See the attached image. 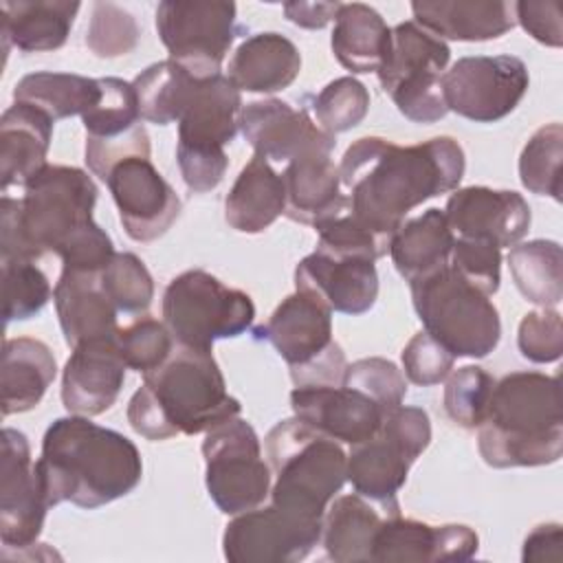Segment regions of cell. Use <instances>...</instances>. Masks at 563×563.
I'll list each match as a JSON object with an SVG mask.
<instances>
[{"mask_svg":"<svg viewBox=\"0 0 563 563\" xmlns=\"http://www.w3.org/2000/svg\"><path fill=\"white\" fill-rule=\"evenodd\" d=\"M95 180L79 167L46 165L26 185L22 198L2 194V262L37 260L53 251L62 268L101 273L114 255L110 235L92 220Z\"/></svg>","mask_w":563,"mask_h":563,"instance_id":"obj_1","label":"cell"},{"mask_svg":"<svg viewBox=\"0 0 563 563\" xmlns=\"http://www.w3.org/2000/svg\"><path fill=\"white\" fill-rule=\"evenodd\" d=\"M464 167V150L451 136L416 145L363 136L345 150L339 176L350 213L378 238L391 240L411 209L457 189Z\"/></svg>","mask_w":563,"mask_h":563,"instance_id":"obj_2","label":"cell"},{"mask_svg":"<svg viewBox=\"0 0 563 563\" xmlns=\"http://www.w3.org/2000/svg\"><path fill=\"white\" fill-rule=\"evenodd\" d=\"M35 471L48 506L70 501L90 510L132 493L143 462L130 438L73 413L46 429Z\"/></svg>","mask_w":563,"mask_h":563,"instance_id":"obj_3","label":"cell"},{"mask_svg":"<svg viewBox=\"0 0 563 563\" xmlns=\"http://www.w3.org/2000/svg\"><path fill=\"white\" fill-rule=\"evenodd\" d=\"M240 400L227 391L213 350L176 343L165 363L143 374L128 402V422L145 440L207 433L240 416Z\"/></svg>","mask_w":563,"mask_h":563,"instance_id":"obj_4","label":"cell"},{"mask_svg":"<svg viewBox=\"0 0 563 563\" xmlns=\"http://www.w3.org/2000/svg\"><path fill=\"white\" fill-rule=\"evenodd\" d=\"M477 449L493 468L554 464L563 453L559 378L510 372L495 380Z\"/></svg>","mask_w":563,"mask_h":563,"instance_id":"obj_5","label":"cell"},{"mask_svg":"<svg viewBox=\"0 0 563 563\" xmlns=\"http://www.w3.org/2000/svg\"><path fill=\"white\" fill-rule=\"evenodd\" d=\"M273 471L271 504L288 512L323 519L328 504L347 482L343 446L299 418L277 422L264 440Z\"/></svg>","mask_w":563,"mask_h":563,"instance_id":"obj_6","label":"cell"},{"mask_svg":"<svg viewBox=\"0 0 563 563\" xmlns=\"http://www.w3.org/2000/svg\"><path fill=\"white\" fill-rule=\"evenodd\" d=\"M409 288L424 332L455 358H484L497 347L501 339L497 308L451 264L409 282Z\"/></svg>","mask_w":563,"mask_h":563,"instance_id":"obj_7","label":"cell"},{"mask_svg":"<svg viewBox=\"0 0 563 563\" xmlns=\"http://www.w3.org/2000/svg\"><path fill=\"white\" fill-rule=\"evenodd\" d=\"M242 97L227 75L198 79L178 119L176 161L185 185L196 194L216 189L229 167L224 145L240 130Z\"/></svg>","mask_w":563,"mask_h":563,"instance_id":"obj_8","label":"cell"},{"mask_svg":"<svg viewBox=\"0 0 563 563\" xmlns=\"http://www.w3.org/2000/svg\"><path fill=\"white\" fill-rule=\"evenodd\" d=\"M163 319L176 343L211 350L213 341L240 336L253 325L255 303L244 290L191 268L167 284Z\"/></svg>","mask_w":563,"mask_h":563,"instance_id":"obj_9","label":"cell"},{"mask_svg":"<svg viewBox=\"0 0 563 563\" xmlns=\"http://www.w3.org/2000/svg\"><path fill=\"white\" fill-rule=\"evenodd\" d=\"M449 59V44L409 20L391 29L387 55L376 75L405 119L435 123L449 112L440 84Z\"/></svg>","mask_w":563,"mask_h":563,"instance_id":"obj_10","label":"cell"},{"mask_svg":"<svg viewBox=\"0 0 563 563\" xmlns=\"http://www.w3.org/2000/svg\"><path fill=\"white\" fill-rule=\"evenodd\" d=\"M288 363L295 387L341 385L345 354L332 339V310L317 297L295 290L260 330Z\"/></svg>","mask_w":563,"mask_h":563,"instance_id":"obj_11","label":"cell"},{"mask_svg":"<svg viewBox=\"0 0 563 563\" xmlns=\"http://www.w3.org/2000/svg\"><path fill=\"white\" fill-rule=\"evenodd\" d=\"M205 484L211 501L224 515H240L271 495L273 471L251 422L231 418L207 431L202 442Z\"/></svg>","mask_w":563,"mask_h":563,"instance_id":"obj_12","label":"cell"},{"mask_svg":"<svg viewBox=\"0 0 563 563\" xmlns=\"http://www.w3.org/2000/svg\"><path fill=\"white\" fill-rule=\"evenodd\" d=\"M235 13L233 2L165 0L156 7V31L169 59L205 79L220 75L235 40Z\"/></svg>","mask_w":563,"mask_h":563,"instance_id":"obj_13","label":"cell"},{"mask_svg":"<svg viewBox=\"0 0 563 563\" xmlns=\"http://www.w3.org/2000/svg\"><path fill=\"white\" fill-rule=\"evenodd\" d=\"M440 84L449 112L475 123H495L519 106L530 77L515 55H475L457 59Z\"/></svg>","mask_w":563,"mask_h":563,"instance_id":"obj_14","label":"cell"},{"mask_svg":"<svg viewBox=\"0 0 563 563\" xmlns=\"http://www.w3.org/2000/svg\"><path fill=\"white\" fill-rule=\"evenodd\" d=\"M323 519L301 517L277 506L253 508L227 523L222 552L231 563H295L321 541Z\"/></svg>","mask_w":563,"mask_h":563,"instance_id":"obj_15","label":"cell"},{"mask_svg":"<svg viewBox=\"0 0 563 563\" xmlns=\"http://www.w3.org/2000/svg\"><path fill=\"white\" fill-rule=\"evenodd\" d=\"M119 211V220L134 242H154L180 216L183 202L158 174L150 156H130L103 178Z\"/></svg>","mask_w":563,"mask_h":563,"instance_id":"obj_16","label":"cell"},{"mask_svg":"<svg viewBox=\"0 0 563 563\" xmlns=\"http://www.w3.org/2000/svg\"><path fill=\"white\" fill-rule=\"evenodd\" d=\"M48 499L22 431L2 429L0 457V539L4 548H31L46 519Z\"/></svg>","mask_w":563,"mask_h":563,"instance_id":"obj_17","label":"cell"},{"mask_svg":"<svg viewBox=\"0 0 563 563\" xmlns=\"http://www.w3.org/2000/svg\"><path fill=\"white\" fill-rule=\"evenodd\" d=\"M240 132L257 156L286 165L310 154H332L336 145L306 110L282 99L246 103L240 112Z\"/></svg>","mask_w":563,"mask_h":563,"instance_id":"obj_18","label":"cell"},{"mask_svg":"<svg viewBox=\"0 0 563 563\" xmlns=\"http://www.w3.org/2000/svg\"><path fill=\"white\" fill-rule=\"evenodd\" d=\"M442 211L455 238L484 240L497 249L515 246L530 229V207L512 189H453Z\"/></svg>","mask_w":563,"mask_h":563,"instance_id":"obj_19","label":"cell"},{"mask_svg":"<svg viewBox=\"0 0 563 563\" xmlns=\"http://www.w3.org/2000/svg\"><path fill=\"white\" fill-rule=\"evenodd\" d=\"M295 418L350 446L374 438L387 413L367 394L345 385H306L290 391Z\"/></svg>","mask_w":563,"mask_h":563,"instance_id":"obj_20","label":"cell"},{"mask_svg":"<svg viewBox=\"0 0 563 563\" xmlns=\"http://www.w3.org/2000/svg\"><path fill=\"white\" fill-rule=\"evenodd\" d=\"M295 288L317 297L332 312L363 314L378 297V273L372 260L314 251L295 268Z\"/></svg>","mask_w":563,"mask_h":563,"instance_id":"obj_21","label":"cell"},{"mask_svg":"<svg viewBox=\"0 0 563 563\" xmlns=\"http://www.w3.org/2000/svg\"><path fill=\"white\" fill-rule=\"evenodd\" d=\"M479 548V537L464 523L431 526L400 515H387L374 534L369 561H468Z\"/></svg>","mask_w":563,"mask_h":563,"instance_id":"obj_22","label":"cell"},{"mask_svg":"<svg viewBox=\"0 0 563 563\" xmlns=\"http://www.w3.org/2000/svg\"><path fill=\"white\" fill-rule=\"evenodd\" d=\"M125 369L117 339H97L73 347L62 372L64 407L86 418L108 411L121 394Z\"/></svg>","mask_w":563,"mask_h":563,"instance_id":"obj_23","label":"cell"},{"mask_svg":"<svg viewBox=\"0 0 563 563\" xmlns=\"http://www.w3.org/2000/svg\"><path fill=\"white\" fill-rule=\"evenodd\" d=\"M53 301L64 341L70 347L97 339H117L119 310L101 286V273L62 268Z\"/></svg>","mask_w":563,"mask_h":563,"instance_id":"obj_24","label":"cell"},{"mask_svg":"<svg viewBox=\"0 0 563 563\" xmlns=\"http://www.w3.org/2000/svg\"><path fill=\"white\" fill-rule=\"evenodd\" d=\"M418 460L400 440L383 427L361 444H354L347 455V482L354 493L374 501L389 515H400L398 490L407 482L411 464Z\"/></svg>","mask_w":563,"mask_h":563,"instance_id":"obj_25","label":"cell"},{"mask_svg":"<svg viewBox=\"0 0 563 563\" xmlns=\"http://www.w3.org/2000/svg\"><path fill=\"white\" fill-rule=\"evenodd\" d=\"M53 119L42 110L13 101L0 119V183L2 194L9 187H24L42 172L53 136Z\"/></svg>","mask_w":563,"mask_h":563,"instance_id":"obj_26","label":"cell"},{"mask_svg":"<svg viewBox=\"0 0 563 563\" xmlns=\"http://www.w3.org/2000/svg\"><path fill=\"white\" fill-rule=\"evenodd\" d=\"M413 22L440 40L486 42L515 26V9L504 0L411 2Z\"/></svg>","mask_w":563,"mask_h":563,"instance_id":"obj_27","label":"cell"},{"mask_svg":"<svg viewBox=\"0 0 563 563\" xmlns=\"http://www.w3.org/2000/svg\"><path fill=\"white\" fill-rule=\"evenodd\" d=\"M301 70L299 48L282 33L266 31L246 37L229 59L227 77L238 90L271 95L288 88Z\"/></svg>","mask_w":563,"mask_h":563,"instance_id":"obj_28","label":"cell"},{"mask_svg":"<svg viewBox=\"0 0 563 563\" xmlns=\"http://www.w3.org/2000/svg\"><path fill=\"white\" fill-rule=\"evenodd\" d=\"M79 7L70 0H2L4 51L46 53L64 46Z\"/></svg>","mask_w":563,"mask_h":563,"instance_id":"obj_29","label":"cell"},{"mask_svg":"<svg viewBox=\"0 0 563 563\" xmlns=\"http://www.w3.org/2000/svg\"><path fill=\"white\" fill-rule=\"evenodd\" d=\"M286 211L282 174L262 156H253L224 198V220L240 233H262Z\"/></svg>","mask_w":563,"mask_h":563,"instance_id":"obj_30","label":"cell"},{"mask_svg":"<svg viewBox=\"0 0 563 563\" xmlns=\"http://www.w3.org/2000/svg\"><path fill=\"white\" fill-rule=\"evenodd\" d=\"M57 374V363L51 347L33 336L7 339L2 345V416H13L33 409Z\"/></svg>","mask_w":563,"mask_h":563,"instance_id":"obj_31","label":"cell"},{"mask_svg":"<svg viewBox=\"0 0 563 563\" xmlns=\"http://www.w3.org/2000/svg\"><path fill=\"white\" fill-rule=\"evenodd\" d=\"M286 189V216L301 224H317L321 218L347 205L341 191L339 167L330 154H310L290 161L282 172Z\"/></svg>","mask_w":563,"mask_h":563,"instance_id":"obj_32","label":"cell"},{"mask_svg":"<svg viewBox=\"0 0 563 563\" xmlns=\"http://www.w3.org/2000/svg\"><path fill=\"white\" fill-rule=\"evenodd\" d=\"M455 235L438 207L405 220L389 240V255L396 271L407 279H420L449 264Z\"/></svg>","mask_w":563,"mask_h":563,"instance_id":"obj_33","label":"cell"},{"mask_svg":"<svg viewBox=\"0 0 563 563\" xmlns=\"http://www.w3.org/2000/svg\"><path fill=\"white\" fill-rule=\"evenodd\" d=\"M387 515L389 512L358 493L336 497L330 508H325L321 528V543L328 559L336 563L369 561L374 534Z\"/></svg>","mask_w":563,"mask_h":563,"instance_id":"obj_34","label":"cell"},{"mask_svg":"<svg viewBox=\"0 0 563 563\" xmlns=\"http://www.w3.org/2000/svg\"><path fill=\"white\" fill-rule=\"evenodd\" d=\"M391 29L380 13L363 2H347L334 15L330 37L336 62L352 73H376L387 55Z\"/></svg>","mask_w":563,"mask_h":563,"instance_id":"obj_35","label":"cell"},{"mask_svg":"<svg viewBox=\"0 0 563 563\" xmlns=\"http://www.w3.org/2000/svg\"><path fill=\"white\" fill-rule=\"evenodd\" d=\"M101 97L99 79L73 73H31L13 88V101L29 103L53 121L68 117H84Z\"/></svg>","mask_w":563,"mask_h":563,"instance_id":"obj_36","label":"cell"},{"mask_svg":"<svg viewBox=\"0 0 563 563\" xmlns=\"http://www.w3.org/2000/svg\"><path fill=\"white\" fill-rule=\"evenodd\" d=\"M508 268L517 290L541 308H554L563 297V253L554 240H530L515 244Z\"/></svg>","mask_w":563,"mask_h":563,"instance_id":"obj_37","label":"cell"},{"mask_svg":"<svg viewBox=\"0 0 563 563\" xmlns=\"http://www.w3.org/2000/svg\"><path fill=\"white\" fill-rule=\"evenodd\" d=\"M198 79L200 77H194L172 59L156 62L141 70L132 81L141 119L156 125L178 123Z\"/></svg>","mask_w":563,"mask_h":563,"instance_id":"obj_38","label":"cell"},{"mask_svg":"<svg viewBox=\"0 0 563 563\" xmlns=\"http://www.w3.org/2000/svg\"><path fill=\"white\" fill-rule=\"evenodd\" d=\"M561 161H563V128L548 123L539 128L521 150L519 178L521 185L537 194L561 202Z\"/></svg>","mask_w":563,"mask_h":563,"instance_id":"obj_39","label":"cell"},{"mask_svg":"<svg viewBox=\"0 0 563 563\" xmlns=\"http://www.w3.org/2000/svg\"><path fill=\"white\" fill-rule=\"evenodd\" d=\"M99 86V101L81 117L86 136L110 139L141 123L139 99L130 81H123L119 77H101Z\"/></svg>","mask_w":563,"mask_h":563,"instance_id":"obj_40","label":"cell"},{"mask_svg":"<svg viewBox=\"0 0 563 563\" xmlns=\"http://www.w3.org/2000/svg\"><path fill=\"white\" fill-rule=\"evenodd\" d=\"M51 299V284L33 260L2 262L4 325L35 317Z\"/></svg>","mask_w":563,"mask_h":563,"instance_id":"obj_41","label":"cell"},{"mask_svg":"<svg viewBox=\"0 0 563 563\" xmlns=\"http://www.w3.org/2000/svg\"><path fill=\"white\" fill-rule=\"evenodd\" d=\"M495 378L477 365H466L446 376L444 387V411L446 416L464 427L477 429L488 411Z\"/></svg>","mask_w":563,"mask_h":563,"instance_id":"obj_42","label":"cell"},{"mask_svg":"<svg viewBox=\"0 0 563 563\" xmlns=\"http://www.w3.org/2000/svg\"><path fill=\"white\" fill-rule=\"evenodd\" d=\"M314 231L319 233L317 251H323V253L367 257L372 262L389 253V240H383L376 233H372L367 227H363L350 213L347 205L321 218L314 224Z\"/></svg>","mask_w":563,"mask_h":563,"instance_id":"obj_43","label":"cell"},{"mask_svg":"<svg viewBox=\"0 0 563 563\" xmlns=\"http://www.w3.org/2000/svg\"><path fill=\"white\" fill-rule=\"evenodd\" d=\"M317 123L328 134H341L356 128L369 110V92L354 77H339L330 81L312 103Z\"/></svg>","mask_w":563,"mask_h":563,"instance_id":"obj_44","label":"cell"},{"mask_svg":"<svg viewBox=\"0 0 563 563\" xmlns=\"http://www.w3.org/2000/svg\"><path fill=\"white\" fill-rule=\"evenodd\" d=\"M101 286L119 312H145L154 299V279L134 253H114L101 271Z\"/></svg>","mask_w":563,"mask_h":563,"instance_id":"obj_45","label":"cell"},{"mask_svg":"<svg viewBox=\"0 0 563 563\" xmlns=\"http://www.w3.org/2000/svg\"><path fill=\"white\" fill-rule=\"evenodd\" d=\"M117 345L130 369L147 374L167 361L176 341L167 330L165 321L141 317L130 325L119 328Z\"/></svg>","mask_w":563,"mask_h":563,"instance_id":"obj_46","label":"cell"},{"mask_svg":"<svg viewBox=\"0 0 563 563\" xmlns=\"http://www.w3.org/2000/svg\"><path fill=\"white\" fill-rule=\"evenodd\" d=\"M141 29L134 15L112 2H97L86 33V46L97 57H121L136 48Z\"/></svg>","mask_w":563,"mask_h":563,"instance_id":"obj_47","label":"cell"},{"mask_svg":"<svg viewBox=\"0 0 563 563\" xmlns=\"http://www.w3.org/2000/svg\"><path fill=\"white\" fill-rule=\"evenodd\" d=\"M341 385L367 394L387 411L402 405V398L407 394L405 374L391 361L380 356L358 358L350 363L345 367Z\"/></svg>","mask_w":563,"mask_h":563,"instance_id":"obj_48","label":"cell"},{"mask_svg":"<svg viewBox=\"0 0 563 563\" xmlns=\"http://www.w3.org/2000/svg\"><path fill=\"white\" fill-rule=\"evenodd\" d=\"M449 264L484 295H495L501 282V249L484 240L455 238Z\"/></svg>","mask_w":563,"mask_h":563,"instance_id":"obj_49","label":"cell"},{"mask_svg":"<svg viewBox=\"0 0 563 563\" xmlns=\"http://www.w3.org/2000/svg\"><path fill=\"white\" fill-rule=\"evenodd\" d=\"M517 345L523 358L532 363H554L563 352L561 314L552 308L528 312L517 332Z\"/></svg>","mask_w":563,"mask_h":563,"instance_id":"obj_50","label":"cell"},{"mask_svg":"<svg viewBox=\"0 0 563 563\" xmlns=\"http://www.w3.org/2000/svg\"><path fill=\"white\" fill-rule=\"evenodd\" d=\"M400 361H402L405 376L413 385L429 387L446 380V376L453 369L455 356L442 343H438L431 334L418 332L402 347Z\"/></svg>","mask_w":563,"mask_h":563,"instance_id":"obj_51","label":"cell"},{"mask_svg":"<svg viewBox=\"0 0 563 563\" xmlns=\"http://www.w3.org/2000/svg\"><path fill=\"white\" fill-rule=\"evenodd\" d=\"M150 136L143 123H136L128 132L110 139L86 136V165L97 178H106V174L121 161L130 156H150Z\"/></svg>","mask_w":563,"mask_h":563,"instance_id":"obj_52","label":"cell"},{"mask_svg":"<svg viewBox=\"0 0 563 563\" xmlns=\"http://www.w3.org/2000/svg\"><path fill=\"white\" fill-rule=\"evenodd\" d=\"M515 22L523 26L528 35H532L537 42L559 48L563 44V7L556 0L545 2H515Z\"/></svg>","mask_w":563,"mask_h":563,"instance_id":"obj_53","label":"cell"},{"mask_svg":"<svg viewBox=\"0 0 563 563\" xmlns=\"http://www.w3.org/2000/svg\"><path fill=\"white\" fill-rule=\"evenodd\" d=\"M561 523H541L523 541V563H561L563 559Z\"/></svg>","mask_w":563,"mask_h":563,"instance_id":"obj_54","label":"cell"},{"mask_svg":"<svg viewBox=\"0 0 563 563\" xmlns=\"http://www.w3.org/2000/svg\"><path fill=\"white\" fill-rule=\"evenodd\" d=\"M341 2H286V18L301 29H323L334 20Z\"/></svg>","mask_w":563,"mask_h":563,"instance_id":"obj_55","label":"cell"}]
</instances>
